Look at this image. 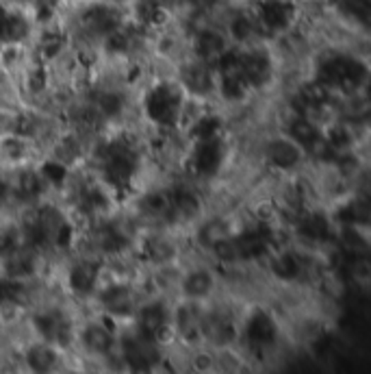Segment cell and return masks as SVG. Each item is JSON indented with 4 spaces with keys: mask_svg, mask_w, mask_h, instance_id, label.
<instances>
[{
    "mask_svg": "<svg viewBox=\"0 0 371 374\" xmlns=\"http://www.w3.org/2000/svg\"><path fill=\"white\" fill-rule=\"evenodd\" d=\"M18 370L24 374H67L72 365V355L35 337H22L13 344Z\"/></svg>",
    "mask_w": 371,
    "mask_h": 374,
    "instance_id": "ba28073f",
    "label": "cell"
},
{
    "mask_svg": "<svg viewBox=\"0 0 371 374\" xmlns=\"http://www.w3.org/2000/svg\"><path fill=\"white\" fill-rule=\"evenodd\" d=\"M172 304H174V298L148 292L128 324H132L139 333L154 339V342L163 344L165 348H170L172 346Z\"/></svg>",
    "mask_w": 371,
    "mask_h": 374,
    "instance_id": "9c48e42d",
    "label": "cell"
},
{
    "mask_svg": "<svg viewBox=\"0 0 371 374\" xmlns=\"http://www.w3.org/2000/svg\"><path fill=\"white\" fill-rule=\"evenodd\" d=\"M148 133L137 124H122L96 135L85 165L93 177L107 185L124 205L152 177V155Z\"/></svg>",
    "mask_w": 371,
    "mask_h": 374,
    "instance_id": "6da1fadb",
    "label": "cell"
},
{
    "mask_svg": "<svg viewBox=\"0 0 371 374\" xmlns=\"http://www.w3.org/2000/svg\"><path fill=\"white\" fill-rule=\"evenodd\" d=\"M237 155H239V140L230 126L211 135L185 138L178 172L189 177L200 187L213 192L224 181H228L234 161H237Z\"/></svg>",
    "mask_w": 371,
    "mask_h": 374,
    "instance_id": "3957f363",
    "label": "cell"
},
{
    "mask_svg": "<svg viewBox=\"0 0 371 374\" xmlns=\"http://www.w3.org/2000/svg\"><path fill=\"white\" fill-rule=\"evenodd\" d=\"M0 216H16L11 198V175L5 165H0Z\"/></svg>",
    "mask_w": 371,
    "mask_h": 374,
    "instance_id": "30bf717a",
    "label": "cell"
},
{
    "mask_svg": "<svg viewBox=\"0 0 371 374\" xmlns=\"http://www.w3.org/2000/svg\"><path fill=\"white\" fill-rule=\"evenodd\" d=\"M148 294L146 279H126L105 272L93 298L89 300L87 309L105 316L113 324H128L137 312L139 302Z\"/></svg>",
    "mask_w": 371,
    "mask_h": 374,
    "instance_id": "5b68a950",
    "label": "cell"
},
{
    "mask_svg": "<svg viewBox=\"0 0 371 374\" xmlns=\"http://www.w3.org/2000/svg\"><path fill=\"white\" fill-rule=\"evenodd\" d=\"M254 161L263 172L278 177V179H293L307 172L311 167L304 150H302L285 131L278 126L265 131L254 144Z\"/></svg>",
    "mask_w": 371,
    "mask_h": 374,
    "instance_id": "8992f818",
    "label": "cell"
},
{
    "mask_svg": "<svg viewBox=\"0 0 371 374\" xmlns=\"http://www.w3.org/2000/svg\"><path fill=\"white\" fill-rule=\"evenodd\" d=\"M13 320L11 316H7V312L0 307V351L11 346V326H13Z\"/></svg>",
    "mask_w": 371,
    "mask_h": 374,
    "instance_id": "8fae6325",
    "label": "cell"
},
{
    "mask_svg": "<svg viewBox=\"0 0 371 374\" xmlns=\"http://www.w3.org/2000/svg\"><path fill=\"white\" fill-rule=\"evenodd\" d=\"M193 103L170 70L148 67L135 89V120L148 138L183 133Z\"/></svg>",
    "mask_w": 371,
    "mask_h": 374,
    "instance_id": "7a4b0ae2",
    "label": "cell"
},
{
    "mask_svg": "<svg viewBox=\"0 0 371 374\" xmlns=\"http://www.w3.org/2000/svg\"><path fill=\"white\" fill-rule=\"evenodd\" d=\"M118 324L91 309H83L76 326L72 357L81 363L122 372L118 363Z\"/></svg>",
    "mask_w": 371,
    "mask_h": 374,
    "instance_id": "277c9868",
    "label": "cell"
},
{
    "mask_svg": "<svg viewBox=\"0 0 371 374\" xmlns=\"http://www.w3.org/2000/svg\"><path fill=\"white\" fill-rule=\"evenodd\" d=\"M224 292V277L222 270L193 251L181 261V275L176 285V298L191 300V302H209Z\"/></svg>",
    "mask_w": 371,
    "mask_h": 374,
    "instance_id": "52a82bcc",
    "label": "cell"
}]
</instances>
